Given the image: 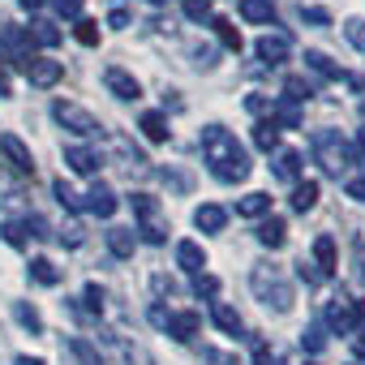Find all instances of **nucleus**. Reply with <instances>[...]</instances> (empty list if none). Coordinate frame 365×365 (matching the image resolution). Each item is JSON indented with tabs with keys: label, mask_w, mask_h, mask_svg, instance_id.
<instances>
[{
	"label": "nucleus",
	"mask_w": 365,
	"mask_h": 365,
	"mask_svg": "<svg viewBox=\"0 0 365 365\" xmlns=\"http://www.w3.org/2000/svg\"><path fill=\"white\" fill-rule=\"evenodd\" d=\"M202 159H207L211 176L224 180V185H237V180L250 176V155L237 142V133H228L224 125H207L202 129Z\"/></svg>",
	"instance_id": "1"
},
{
	"label": "nucleus",
	"mask_w": 365,
	"mask_h": 365,
	"mask_svg": "<svg viewBox=\"0 0 365 365\" xmlns=\"http://www.w3.org/2000/svg\"><path fill=\"white\" fill-rule=\"evenodd\" d=\"M309 146H314V159L322 163V172H331V176H339V172H348L356 163V146L339 129H318L309 138Z\"/></svg>",
	"instance_id": "2"
},
{
	"label": "nucleus",
	"mask_w": 365,
	"mask_h": 365,
	"mask_svg": "<svg viewBox=\"0 0 365 365\" xmlns=\"http://www.w3.org/2000/svg\"><path fill=\"white\" fill-rule=\"evenodd\" d=\"M250 288H254V297L267 309H275V314H288L292 309V284L284 279L279 267H254L250 271Z\"/></svg>",
	"instance_id": "3"
},
{
	"label": "nucleus",
	"mask_w": 365,
	"mask_h": 365,
	"mask_svg": "<svg viewBox=\"0 0 365 365\" xmlns=\"http://www.w3.org/2000/svg\"><path fill=\"white\" fill-rule=\"evenodd\" d=\"M52 116H56V125H65L69 133H78V138H95V133H103V125H99V116H91L82 103H73V99H56L52 103Z\"/></svg>",
	"instance_id": "4"
},
{
	"label": "nucleus",
	"mask_w": 365,
	"mask_h": 365,
	"mask_svg": "<svg viewBox=\"0 0 365 365\" xmlns=\"http://www.w3.org/2000/svg\"><path fill=\"white\" fill-rule=\"evenodd\" d=\"M129 207H133V215H138V232H142V241H146V245H163V241H168V228L159 224V202H155L150 194H133Z\"/></svg>",
	"instance_id": "5"
},
{
	"label": "nucleus",
	"mask_w": 365,
	"mask_h": 365,
	"mask_svg": "<svg viewBox=\"0 0 365 365\" xmlns=\"http://www.w3.org/2000/svg\"><path fill=\"white\" fill-rule=\"evenodd\" d=\"M365 314V305L361 301H352V297H331V305H327V327L331 331H339V335H348L352 327H356V318Z\"/></svg>",
	"instance_id": "6"
},
{
	"label": "nucleus",
	"mask_w": 365,
	"mask_h": 365,
	"mask_svg": "<svg viewBox=\"0 0 365 365\" xmlns=\"http://www.w3.org/2000/svg\"><path fill=\"white\" fill-rule=\"evenodd\" d=\"M0 155L9 159V168L18 176H35V155H31V146L18 133H0Z\"/></svg>",
	"instance_id": "7"
},
{
	"label": "nucleus",
	"mask_w": 365,
	"mask_h": 365,
	"mask_svg": "<svg viewBox=\"0 0 365 365\" xmlns=\"http://www.w3.org/2000/svg\"><path fill=\"white\" fill-rule=\"evenodd\" d=\"M22 69H26L31 86H56V82L65 78V65H61V61H48V56H26Z\"/></svg>",
	"instance_id": "8"
},
{
	"label": "nucleus",
	"mask_w": 365,
	"mask_h": 365,
	"mask_svg": "<svg viewBox=\"0 0 365 365\" xmlns=\"http://www.w3.org/2000/svg\"><path fill=\"white\" fill-rule=\"evenodd\" d=\"M103 86H108L116 99H125V103H129V99H142L138 78H133L129 69H120V65H108V69H103Z\"/></svg>",
	"instance_id": "9"
},
{
	"label": "nucleus",
	"mask_w": 365,
	"mask_h": 365,
	"mask_svg": "<svg viewBox=\"0 0 365 365\" xmlns=\"http://www.w3.org/2000/svg\"><path fill=\"white\" fill-rule=\"evenodd\" d=\"M163 331H168L172 339H180V344H190V339L202 331V318H198L194 309H180V314H168V318H163Z\"/></svg>",
	"instance_id": "10"
},
{
	"label": "nucleus",
	"mask_w": 365,
	"mask_h": 365,
	"mask_svg": "<svg viewBox=\"0 0 365 365\" xmlns=\"http://www.w3.org/2000/svg\"><path fill=\"white\" fill-rule=\"evenodd\" d=\"M86 198V211L91 215H99V220H112L116 215V194H112V185H103V180H95V185H91V194H82Z\"/></svg>",
	"instance_id": "11"
},
{
	"label": "nucleus",
	"mask_w": 365,
	"mask_h": 365,
	"mask_svg": "<svg viewBox=\"0 0 365 365\" xmlns=\"http://www.w3.org/2000/svg\"><path fill=\"white\" fill-rule=\"evenodd\" d=\"M288 52H292V39H288V35H279V31H271V35H262V39H258V61H267V65H284V61H288Z\"/></svg>",
	"instance_id": "12"
},
{
	"label": "nucleus",
	"mask_w": 365,
	"mask_h": 365,
	"mask_svg": "<svg viewBox=\"0 0 365 365\" xmlns=\"http://www.w3.org/2000/svg\"><path fill=\"white\" fill-rule=\"evenodd\" d=\"M65 163L78 172V176H95L99 172V150H91V146H65Z\"/></svg>",
	"instance_id": "13"
},
{
	"label": "nucleus",
	"mask_w": 365,
	"mask_h": 365,
	"mask_svg": "<svg viewBox=\"0 0 365 365\" xmlns=\"http://www.w3.org/2000/svg\"><path fill=\"white\" fill-rule=\"evenodd\" d=\"M176 267L190 271V275H202V267H207L202 245H198V241H180V245H176Z\"/></svg>",
	"instance_id": "14"
},
{
	"label": "nucleus",
	"mask_w": 365,
	"mask_h": 365,
	"mask_svg": "<svg viewBox=\"0 0 365 365\" xmlns=\"http://www.w3.org/2000/svg\"><path fill=\"white\" fill-rule=\"evenodd\" d=\"M305 69H314V73L327 78V82H348V78H352V73H344L327 52H305Z\"/></svg>",
	"instance_id": "15"
},
{
	"label": "nucleus",
	"mask_w": 365,
	"mask_h": 365,
	"mask_svg": "<svg viewBox=\"0 0 365 365\" xmlns=\"http://www.w3.org/2000/svg\"><path fill=\"white\" fill-rule=\"evenodd\" d=\"M224 224H228V211L215 207V202H202V207L194 211V228H202V232H220Z\"/></svg>",
	"instance_id": "16"
},
{
	"label": "nucleus",
	"mask_w": 365,
	"mask_h": 365,
	"mask_svg": "<svg viewBox=\"0 0 365 365\" xmlns=\"http://www.w3.org/2000/svg\"><path fill=\"white\" fill-rule=\"evenodd\" d=\"M258 241H262L267 250H279V245L288 241V224H284L279 215H267V220L258 224Z\"/></svg>",
	"instance_id": "17"
},
{
	"label": "nucleus",
	"mask_w": 365,
	"mask_h": 365,
	"mask_svg": "<svg viewBox=\"0 0 365 365\" xmlns=\"http://www.w3.org/2000/svg\"><path fill=\"white\" fill-rule=\"evenodd\" d=\"M241 18L258 22V26H271L275 22V0H241Z\"/></svg>",
	"instance_id": "18"
},
{
	"label": "nucleus",
	"mask_w": 365,
	"mask_h": 365,
	"mask_svg": "<svg viewBox=\"0 0 365 365\" xmlns=\"http://www.w3.org/2000/svg\"><path fill=\"white\" fill-rule=\"evenodd\" d=\"M314 262H318V275H331L335 267H339V258H335V237H318L314 241Z\"/></svg>",
	"instance_id": "19"
},
{
	"label": "nucleus",
	"mask_w": 365,
	"mask_h": 365,
	"mask_svg": "<svg viewBox=\"0 0 365 365\" xmlns=\"http://www.w3.org/2000/svg\"><path fill=\"white\" fill-rule=\"evenodd\" d=\"M211 318H215V327H220L224 335H241V331H245L241 314H237L232 305H224V301H215V305H211Z\"/></svg>",
	"instance_id": "20"
},
{
	"label": "nucleus",
	"mask_w": 365,
	"mask_h": 365,
	"mask_svg": "<svg viewBox=\"0 0 365 365\" xmlns=\"http://www.w3.org/2000/svg\"><path fill=\"white\" fill-rule=\"evenodd\" d=\"M133 245H138L133 228H108V250H112L116 258H133Z\"/></svg>",
	"instance_id": "21"
},
{
	"label": "nucleus",
	"mask_w": 365,
	"mask_h": 365,
	"mask_svg": "<svg viewBox=\"0 0 365 365\" xmlns=\"http://www.w3.org/2000/svg\"><path fill=\"white\" fill-rule=\"evenodd\" d=\"M314 202H318V180H297L292 185V211H314Z\"/></svg>",
	"instance_id": "22"
},
{
	"label": "nucleus",
	"mask_w": 365,
	"mask_h": 365,
	"mask_svg": "<svg viewBox=\"0 0 365 365\" xmlns=\"http://www.w3.org/2000/svg\"><path fill=\"white\" fill-rule=\"evenodd\" d=\"M275 176L279 180H297L301 176V150H275Z\"/></svg>",
	"instance_id": "23"
},
{
	"label": "nucleus",
	"mask_w": 365,
	"mask_h": 365,
	"mask_svg": "<svg viewBox=\"0 0 365 365\" xmlns=\"http://www.w3.org/2000/svg\"><path fill=\"white\" fill-rule=\"evenodd\" d=\"M271 211V194H245L241 202H237V215H245V220H258V215H267Z\"/></svg>",
	"instance_id": "24"
},
{
	"label": "nucleus",
	"mask_w": 365,
	"mask_h": 365,
	"mask_svg": "<svg viewBox=\"0 0 365 365\" xmlns=\"http://www.w3.org/2000/svg\"><path fill=\"white\" fill-rule=\"evenodd\" d=\"M26 35H31V43H39V48H56V43H61V31H56L52 22H43V18H39V22H31V26H26Z\"/></svg>",
	"instance_id": "25"
},
{
	"label": "nucleus",
	"mask_w": 365,
	"mask_h": 365,
	"mask_svg": "<svg viewBox=\"0 0 365 365\" xmlns=\"http://www.w3.org/2000/svg\"><path fill=\"white\" fill-rule=\"evenodd\" d=\"M138 129H142L150 142H168V116H163V112H146Z\"/></svg>",
	"instance_id": "26"
},
{
	"label": "nucleus",
	"mask_w": 365,
	"mask_h": 365,
	"mask_svg": "<svg viewBox=\"0 0 365 365\" xmlns=\"http://www.w3.org/2000/svg\"><path fill=\"white\" fill-rule=\"evenodd\" d=\"M26 271H31V279H35V284H43V288L61 284V271H56L48 258H31V267H26Z\"/></svg>",
	"instance_id": "27"
},
{
	"label": "nucleus",
	"mask_w": 365,
	"mask_h": 365,
	"mask_svg": "<svg viewBox=\"0 0 365 365\" xmlns=\"http://www.w3.org/2000/svg\"><path fill=\"white\" fill-rule=\"evenodd\" d=\"M22 202V185H18V176H9L5 168H0V207H18Z\"/></svg>",
	"instance_id": "28"
},
{
	"label": "nucleus",
	"mask_w": 365,
	"mask_h": 365,
	"mask_svg": "<svg viewBox=\"0 0 365 365\" xmlns=\"http://www.w3.org/2000/svg\"><path fill=\"white\" fill-rule=\"evenodd\" d=\"M254 146H258V150H275V146H279L275 120H258V125H254Z\"/></svg>",
	"instance_id": "29"
},
{
	"label": "nucleus",
	"mask_w": 365,
	"mask_h": 365,
	"mask_svg": "<svg viewBox=\"0 0 365 365\" xmlns=\"http://www.w3.org/2000/svg\"><path fill=\"white\" fill-rule=\"evenodd\" d=\"M52 194L61 198V207H69V211H86V198H82L73 185H65V180H56V185H52Z\"/></svg>",
	"instance_id": "30"
},
{
	"label": "nucleus",
	"mask_w": 365,
	"mask_h": 365,
	"mask_svg": "<svg viewBox=\"0 0 365 365\" xmlns=\"http://www.w3.org/2000/svg\"><path fill=\"white\" fill-rule=\"evenodd\" d=\"M284 99H288V103H305V99H314V86H309L305 78H288V82H284Z\"/></svg>",
	"instance_id": "31"
},
{
	"label": "nucleus",
	"mask_w": 365,
	"mask_h": 365,
	"mask_svg": "<svg viewBox=\"0 0 365 365\" xmlns=\"http://www.w3.org/2000/svg\"><path fill=\"white\" fill-rule=\"evenodd\" d=\"M211 26H215V35L224 39V48H232V52H241V31H237L232 22H224V18H211Z\"/></svg>",
	"instance_id": "32"
},
{
	"label": "nucleus",
	"mask_w": 365,
	"mask_h": 365,
	"mask_svg": "<svg viewBox=\"0 0 365 365\" xmlns=\"http://www.w3.org/2000/svg\"><path fill=\"white\" fill-rule=\"evenodd\" d=\"M301 344H305V352H322V348H327V327H322V322H314V327H305V335H301Z\"/></svg>",
	"instance_id": "33"
},
{
	"label": "nucleus",
	"mask_w": 365,
	"mask_h": 365,
	"mask_svg": "<svg viewBox=\"0 0 365 365\" xmlns=\"http://www.w3.org/2000/svg\"><path fill=\"white\" fill-rule=\"evenodd\" d=\"M73 35H78V43H82V48H95V43H99V22L78 18V31H73Z\"/></svg>",
	"instance_id": "34"
},
{
	"label": "nucleus",
	"mask_w": 365,
	"mask_h": 365,
	"mask_svg": "<svg viewBox=\"0 0 365 365\" xmlns=\"http://www.w3.org/2000/svg\"><path fill=\"white\" fill-rule=\"evenodd\" d=\"M18 322H22L26 331L43 335V318H39V309H35V305H22V301H18Z\"/></svg>",
	"instance_id": "35"
},
{
	"label": "nucleus",
	"mask_w": 365,
	"mask_h": 365,
	"mask_svg": "<svg viewBox=\"0 0 365 365\" xmlns=\"http://www.w3.org/2000/svg\"><path fill=\"white\" fill-rule=\"evenodd\" d=\"M180 9H185L190 22H207L211 18V0H180Z\"/></svg>",
	"instance_id": "36"
},
{
	"label": "nucleus",
	"mask_w": 365,
	"mask_h": 365,
	"mask_svg": "<svg viewBox=\"0 0 365 365\" xmlns=\"http://www.w3.org/2000/svg\"><path fill=\"white\" fill-rule=\"evenodd\" d=\"M69 348H73V356H78V361H82V365H103V361H99V352H95V348H91V344H86V339H73V344H69Z\"/></svg>",
	"instance_id": "37"
},
{
	"label": "nucleus",
	"mask_w": 365,
	"mask_h": 365,
	"mask_svg": "<svg viewBox=\"0 0 365 365\" xmlns=\"http://www.w3.org/2000/svg\"><path fill=\"white\" fill-rule=\"evenodd\" d=\"M194 292H198V297H215V292H220V279L202 271V275H194Z\"/></svg>",
	"instance_id": "38"
},
{
	"label": "nucleus",
	"mask_w": 365,
	"mask_h": 365,
	"mask_svg": "<svg viewBox=\"0 0 365 365\" xmlns=\"http://www.w3.org/2000/svg\"><path fill=\"white\" fill-rule=\"evenodd\" d=\"M0 237H5V241H9V245H18V250H22V245H26V228H22V224H14V220H9V224H5V228H0Z\"/></svg>",
	"instance_id": "39"
},
{
	"label": "nucleus",
	"mask_w": 365,
	"mask_h": 365,
	"mask_svg": "<svg viewBox=\"0 0 365 365\" xmlns=\"http://www.w3.org/2000/svg\"><path fill=\"white\" fill-rule=\"evenodd\" d=\"M301 22H309V26H327L331 14H327V9H314V5H301Z\"/></svg>",
	"instance_id": "40"
},
{
	"label": "nucleus",
	"mask_w": 365,
	"mask_h": 365,
	"mask_svg": "<svg viewBox=\"0 0 365 365\" xmlns=\"http://www.w3.org/2000/svg\"><path fill=\"white\" fill-rule=\"evenodd\" d=\"M344 35H348L352 43H361V48H365V22H361V18H348V22H344Z\"/></svg>",
	"instance_id": "41"
},
{
	"label": "nucleus",
	"mask_w": 365,
	"mask_h": 365,
	"mask_svg": "<svg viewBox=\"0 0 365 365\" xmlns=\"http://www.w3.org/2000/svg\"><path fill=\"white\" fill-rule=\"evenodd\" d=\"M254 365H284V356H279V352H271L267 344H258V348H254Z\"/></svg>",
	"instance_id": "42"
},
{
	"label": "nucleus",
	"mask_w": 365,
	"mask_h": 365,
	"mask_svg": "<svg viewBox=\"0 0 365 365\" xmlns=\"http://www.w3.org/2000/svg\"><path fill=\"white\" fill-rule=\"evenodd\" d=\"M61 18H82V0H52Z\"/></svg>",
	"instance_id": "43"
},
{
	"label": "nucleus",
	"mask_w": 365,
	"mask_h": 365,
	"mask_svg": "<svg viewBox=\"0 0 365 365\" xmlns=\"http://www.w3.org/2000/svg\"><path fill=\"white\" fill-rule=\"evenodd\" d=\"M22 228H26L31 237H48V220H43V215H26V220H22Z\"/></svg>",
	"instance_id": "44"
},
{
	"label": "nucleus",
	"mask_w": 365,
	"mask_h": 365,
	"mask_svg": "<svg viewBox=\"0 0 365 365\" xmlns=\"http://www.w3.org/2000/svg\"><path fill=\"white\" fill-rule=\"evenodd\" d=\"M344 190H348V198H356V202H365V176H352V180H348V185H344Z\"/></svg>",
	"instance_id": "45"
},
{
	"label": "nucleus",
	"mask_w": 365,
	"mask_h": 365,
	"mask_svg": "<svg viewBox=\"0 0 365 365\" xmlns=\"http://www.w3.org/2000/svg\"><path fill=\"white\" fill-rule=\"evenodd\" d=\"M108 26H112V31H125V26H129V14H125V9H112V14H108Z\"/></svg>",
	"instance_id": "46"
},
{
	"label": "nucleus",
	"mask_w": 365,
	"mask_h": 365,
	"mask_svg": "<svg viewBox=\"0 0 365 365\" xmlns=\"http://www.w3.org/2000/svg\"><path fill=\"white\" fill-rule=\"evenodd\" d=\"M14 95V82H9V69H5V61H0V99H9Z\"/></svg>",
	"instance_id": "47"
},
{
	"label": "nucleus",
	"mask_w": 365,
	"mask_h": 365,
	"mask_svg": "<svg viewBox=\"0 0 365 365\" xmlns=\"http://www.w3.org/2000/svg\"><path fill=\"white\" fill-rule=\"evenodd\" d=\"M86 305H91V309H95V314H99V309H103V292H99V288H95V284H91V288H86Z\"/></svg>",
	"instance_id": "48"
},
{
	"label": "nucleus",
	"mask_w": 365,
	"mask_h": 365,
	"mask_svg": "<svg viewBox=\"0 0 365 365\" xmlns=\"http://www.w3.org/2000/svg\"><path fill=\"white\" fill-rule=\"evenodd\" d=\"M356 279L365 288V241H356Z\"/></svg>",
	"instance_id": "49"
},
{
	"label": "nucleus",
	"mask_w": 365,
	"mask_h": 365,
	"mask_svg": "<svg viewBox=\"0 0 365 365\" xmlns=\"http://www.w3.org/2000/svg\"><path fill=\"white\" fill-rule=\"evenodd\" d=\"M120 348H125V356H129V361H138V365H155V361H150L142 348H129V344H120Z\"/></svg>",
	"instance_id": "50"
},
{
	"label": "nucleus",
	"mask_w": 365,
	"mask_h": 365,
	"mask_svg": "<svg viewBox=\"0 0 365 365\" xmlns=\"http://www.w3.org/2000/svg\"><path fill=\"white\" fill-rule=\"evenodd\" d=\"M301 279H305V284H318L322 275H318V271H309V262H301Z\"/></svg>",
	"instance_id": "51"
},
{
	"label": "nucleus",
	"mask_w": 365,
	"mask_h": 365,
	"mask_svg": "<svg viewBox=\"0 0 365 365\" xmlns=\"http://www.w3.org/2000/svg\"><path fill=\"white\" fill-rule=\"evenodd\" d=\"M155 292H176V284H172V279H163V275H155Z\"/></svg>",
	"instance_id": "52"
},
{
	"label": "nucleus",
	"mask_w": 365,
	"mask_h": 365,
	"mask_svg": "<svg viewBox=\"0 0 365 365\" xmlns=\"http://www.w3.org/2000/svg\"><path fill=\"white\" fill-rule=\"evenodd\" d=\"M22 9H43V0H18Z\"/></svg>",
	"instance_id": "53"
},
{
	"label": "nucleus",
	"mask_w": 365,
	"mask_h": 365,
	"mask_svg": "<svg viewBox=\"0 0 365 365\" xmlns=\"http://www.w3.org/2000/svg\"><path fill=\"white\" fill-rule=\"evenodd\" d=\"M146 5H163V0H146Z\"/></svg>",
	"instance_id": "54"
},
{
	"label": "nucleus",
	"mask_w": 365,
	"mask_h": 365,
	"mask_svg": "<svg viewBox=\"0 0 365 365\" xmlns=\"http://www.w3.org/2000/svg\"><path fill=\"white\" fill-rule=\"evenodd\" d=\"M361 120H365V103H361Z\"/></svg>",
	"instance_id": "55"
},
{
	"label": "nucleus",
	"mask_w": 365,
	"mask_h": 365,
	"mask_svg": "<svg viewBox=\"0 0 365 365\" xmlns=\"http://www.w3.org/2000/svg\"><path fill=\"white\" fill-rule=\"evenodd\" d=\"M352 365H361V361H352Z\"/></svg>",
	"instance_id": "56"
},
{
	"label": "nucleus",
	"mask_w": 365,
	"mask_h": 365,
	"mask_svg": "<svg viewBox=\"0 0 365 365\" xmlns=\"http://www.w3.org/2000/svg\"><path fill=\"white\" fill-rule=\"evenodd\" d=\"M309 365H318V361H309Z\"/></svg>",
	"instance_id": "57"
}]
</instances>
